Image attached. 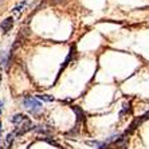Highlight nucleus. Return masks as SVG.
<instances>
[{
    "mask_svg": "<svg viewBox=\"0 0 149 149\" xmlns=\"http://www.w3.org/2000/svg\"><path fill=\"white\" fill-rule=\"evenodd\" d=\"M0 81H1V75H0Z\"/></svg>",
    "mask_w": 149,
    "mask_h": 149,
    "instance_id": "9b49d317",
    "label": "nucleus"
},
{
    "mask_svg": "<svg viewBox=\"0 0 149 149\" xmlns=\"http://www.w3.org/2000/svg\"><path fill=\"white\" fill-rule=\"evenodd\" d=\"M24 6H26V1H23V3H22L20 6H17V7H15V8H14V12H19V11H22V8L24 7Z\"/></svg>",
    "mask_w": 149,
    "mask_h": 149,
    "instance_id": "0eeeda50",
    "label": "nucleus"
},
{
    "mask_svg": "<svg viewBox=\"0 0 149 149\" xmlns=\"http://www.w3.org/2000/svg\"><path fill=\"white\" fill-rule=\"evenodd\" d=\"M38 98L42 100V101H46V102H51V101H54V97H52V95H49V94H39Z\"/></svg>",
    "mask_w": 149,
    "mask_h": 149,
    "instance_id": "39448f33",
    "label": "nucleus"
},
{
    "mask_svg": "<svg viewBox=\"0 0 149 149\" xmlns=\"http://www.w3.org/2000/svg\"><path fill=\"white\" fill-rule=\"evenodd\" d=\"M28 117H26L24 114H15L12 117V122H14L16 126H22V125H24L26 122H28Z\"/></svg>",
    "mask_w": 149,
    "mask_h": 149,
    "instance_id": "7ed1b4c3",
    "label": "nucleus"
},
{
    "mask_svg": "<svg viewBox=\"0 0 149 149\" xmlns=\"http://www.w3.org/2000/svg\"><path fill=\"white\" fill-rule=\"evenodd\" d=\"M65 0H51V3L52 4H59V3H63Z\"/></svg>",
    "mask_w": 149,
    "mask_h": 149,
    "instance_id": "6e6552de",
    "label": "nucleus"
},
{
    "mask_svg": "<svg viewBox=\"0 0 149 149\" xmlns=\"http://www.w3.org/2000/svg\"><path fill=\"white\" fill-rule=\"evenodd\" d=\"M24 108L27 109V110H30L31 113H38L42 109V104L36 98L27 97V98H24Z\"/></svg>",
    "mask_w": 149,
    "mask_h": 149,
    "instance_id": "f257e3e1",
    "label": "nucleus"
},
{
    "mask_svg": "<svg viewBox=\"0 0 149 149\" xmlns=\"http://www.w3.org/2000/svg\"><path fill=\"white\" fill-rule=\"evenodd\" d=\"M0 141H1V122H0Z\"/></svg>",
    "mask_w": 149,
    "mask_h": 149,
    "instance_id": "9d476101",
    "label": "nucleus"
},
{
    "mask_svg": "<svg viewBox=\"0 0 149 149\" xmlns=\"http://www.w3.org/2000/svg\"><path fill=\"white\" fill-rule=\"evenodd\" d=\"M12 139H14V133H11V134H7V137H6V146L11 145V142H12Z\"/></svg>",
    "mask_w": 149,
    "mask_h": 149,
    "instance_id": "423d86ee",
    "label": "nucleus"
},
{
    "mask_svg": "<svg viewBox=\"0 0 149 149\" xmlns=\"http://www.w3.org/2000/svg\"><path fill=\"white\" fill-rule=\"evenodd\" d=\"M12 27H14V19H12V17H6V19L1 22V24H0V28H1V31H3L4 34H7Z\"/></svg>",
    "mask_w": 149,
    "mask_h": 149,
    "instance_id": "f03ea898",
    "label": "nucleus"
},
{
    "mask_svg": "<svg viewBox=\"0 0 149 149\" xmlns=\"http://www.w3.org/2000/svg\"><path fill=\"white\" fill-rule=\"evenodd\" d=\"M31 126H32L31 121L26 122L24 125H22V126H17V130H16V133H15V134H16V136H23L24 133H27L28 130H31Z\"/></svg>",
    "mask_w": 149,
    "mask_h": 149,
    "instance_id": "20e7f679",
    "label": "nucleus"
},
{
    "mask_svg": "<svg viewBox=\"0 0 149 149\" xmlns=\"http://www.w3.org/2000/svg\"><path fill=\"white\" fill-rule=\"evenodd\" d=\"M1 106H3V102L0 101V114H1V110H3V108H1Z\"/></svg>",
    "mask_w": 149,
    "mask_h": 149,
    "instance_id": "1a4fd4ad",
    "label": "nucleus"
}]
</instances>
